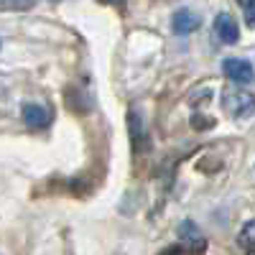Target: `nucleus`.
I'll use <instances>...</instances> for the list:
<instances>
[{
    "label": "nucleus",
    "mask_w": 255,
    "mask_h": 255,
    "mask_svg": "<svg viewBox=\"0 0 255 255\" xmlns=\"http://www.w3.org/2000/svg\"><path fill=\"white\" fill-rule=\"evenodd\" d=\"M245 255H255V248H248V253Z\"/></svg>",
    "instance_id": "9b49d317"
},
{
    "label": "nucleus",
    "mask_w": 255,
    "mask_h": 255,
    "mask_svg": "<svg viewBox=\"0 0 255 255\" xmlns=\"http://www.w3.org/2000/svg\"><path fill=\"white\" fill-rule=\"evenodd\" d=\"M36 0H3V8L5 10H28L33 8Z\"/></svg>",
    "instance_id": "1a4fd4ad"
},
{
    "label": "nucleus",
    "mask_w": 255,
    "mask_h": 255,
    "mask_svg": "<svg viewBox=\"0 0 255 255\" xmlns=\"http://www.w3.org/2000/svg\"><path fill=\"white\" fill-rule=\"evenodd\" d=\"M222 74L230 79V82H235V84H250L255 79V69H253V64L245 61V59H235V56H230L222 61Z\"/></svg>",
    "instance_id": "f03ea898"
},
{
    "label": "nucleus",
    "mask_w": 255,
    "mask_h": 255,
    "mask_svg": "<svg viewBox=\"0 0 255 255\" xmlns=\"http://www.w3.org/2000/svg\"><path fill=\"white\" fill-rule=\"evenodd\" d=\"M20 118H23V123L28 128H46L54 115H51V110L46 108V105H41V102H23Z\"/></svg>",
    "instance_id": "7ed1b4c3"
},
{
    "label": "nucleus",
    "mask_w": 255,
    "mask_h": 255,
    "mask_svg": "<svg viewBox=\"0 0 255 255\" xmlns=\"http://www.w3.org/2000/svg\"><path fill=\"white\" fill-rule=\"evenodd\" d=\"M161 255H204V253H199V250H194V248H189V245H171V248H166Z\"/></svg>",
    "instance_id": "6e6552de"
},
{
    "label": "nucleus",
    "mask_w": 255,
    "mask_h": 255,
    "mask_svg": "<svg viewBox=\"0 0 255 255\" xmlns=\"http://www.w3.org/2000/svg\"><path fill=\"white\" fill-rule=\"evenodd\" d=\"M215 36L222 44H238L240 41V26L230 13H217L215 18Z\"/></svg>",
    "instance_id": "39448f33"
},
{
    "label": "nucleus",
    "mask_w": 255,
    "mask_h": 255,
    "mask_svg": "<svg viewBox=\"0 0 255 255\" xmlns=\"http://www.w3.org/2000/svg\"><path fill=\"white\" fill-rule=\"evenodd\" d=\"M176 235H179V240H181L184 245H189V248H194V250L204 253L207 240H204V235H202V230H199L194 222H191V220L179 222V227H176Z\"/></svg>",
    "instance_id": "423d86ee"
},
{
    "label": "nucleus",
    "mask_w": 255,
    "mask_h": 255,
    "mask_svg": "<svg viewBox=\"0 0 255 255\" xmlns=\"http://www.w3.org/2000/svg\"><path fill=\"white\" fill-rule=\"evenodd\" d=\"M243 5V13H245V23L248 26H255V0H238Z\"/></svg>",
    "instance_id": "9d476101"
},
{
    "label": "nucleus",
    "mask_w": 255,
    "mask_h": 255,
    "mask_svg": "<svg viewBox=\"0 0 255 255\" xmlns=\"http://www.w3.org/2000/svg\"><path fill=\"white\" fill-rule=\"evenodd\" d=\"M222 108L230 118L235 120H245L250 115H255V95L243 90V87H225L222 90Z\"/></svg>",
    "instance_id": "f257e3e1"
},
{
    "label": "nucleus",
    "mask_w": 255,
    "mask_h": 255,
    "mask_svg": "<svg viewBox=\"0 0 255 255\" xmlns=\"http://www.w3.org/2000/svg\"><path fill=\"white\" fill-rule=\"evenodd\" d=\"M238 243H240L243 248H255V217L243 225L240 235H238Z\"/></svg>",
    "instance_id": "0eeeda50"
},
{
    "label": "nucleus",
    "mask_w": 255,
    "mask_h": 255,
    "mask_svg": "<svg viewBox=\"0 0 255 255\" xmlns=\"http://www.w3.org/2000/svg\"><path fill=\"white\" fill-rule=\"evenodd\" d=\"M199 26H202V18L191 8H179L171 15V28H174L176 36H189V33H194Z\"/></svg>",
    "instance_id": "20e7f679"
}]
</instances>
